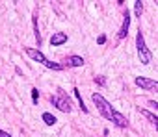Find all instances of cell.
Masks as SVG:
<instances>
[{"mask_svg":"<svg viewBox=\"0 0 158 137\" xmlns=\"http://www.w3.org/2000/svg\"><path fill=\"white\" fill-rule=\"evenodd\" d=\"M91 100H93V104L97 106L99 113H101L106 120L114 122L117 128H128V119H127L125 115H121L119 111H115V109L112 108V104H110L101 93H93V95H91Z\"/></svg>","mask_w":158,"mask_h":137,"instance_id":"obj_1","label":"cell"},{"mask_svg":"<svg viewBox=\"0 0 158 137\" xmlns=\"http://www.w3.org/2000/svg\"><path fill=\"white\" fill-rule=\"evenodd\" d=\"M136 48H138V57H139V61H141L143 65H149V63L152 61V52L147 48V43H145V37H143L141 30H139L138 35H136Z\"/></svg>","mask_w":158,"mask_h":137,"instance_id":"obj_2","label":"cell"},{"mask_svg":"<svg viewBox=\"0 0 158 137\" xmlns=\"http://www.w3.org/2000/svg\"><path fill=\"white\" fill-rule=\"evenodd\" d=\"M50 104L54 108H58L60 111H63V113H71L73 111V102L61 89H58V93L50 96Z\"/></svg>","mask_w":158,"mask_h":137,"instance_id":"obj_3","label":"cell"},{"mask_svg":"<svg viewBox=\"0 0 158 137\" xmlns=\"http://www.w3.org/2000/svg\"><path fill=\"white\" fill-rule=\"evenodd\" d=\"M134 84L141 89H147V91H156L158 89V82L152 80V78H145V76H138L134 80Z\"/></svg>","mask_w":158,"mask_h":137,"instance_id":"obj_4","label":"cell"},{"mask_svg":"<svg viewBox=\"0 0 158 137\" xmlns=\"http://www.w3.org/2000/svg\"><path fill=\"white\" fill-rule=\"evenodd\" d=\"M84 65V57L82 56H67V57H63V61H61V67L65 68H71V67H82Z\"/></svg>","mask_w":158,"mask_h":137,"instance_id":"obj_5","label":"cell"},{"mask_svg":"<svg viewBox=\"0 0 158 137\" xmlns=\"http://www.w3.org/2000/svg\"><path fill=\"white\" fill-rule=\"evenodd\" d=\"M130 15H128V11H125V15H123V22H121V28H119V32H117V39L119 41H123L127 35H128V28H130Z\"/></svg>","mask_w":158,"mask_h":137,"instance_id":"obj_6","label":"cell"},{"mask_svg":"<svg viewBox=\"0 0 158 137\" xmlns=\"http://www.w3.org/2000/svg\"><path fill=\"white\" fill-rule=\"evenodd\" d=\"M24 52L28 54V57H32L34 61H37V63H47V57L43 56V52L39 50V48H30V46H24Z\"/></svg>","mask_w":158,"mask_h":137,"instance_id":"obj_7","label":"cell"},{"mask_svg":"<svg viewBox=\"0 0 158 137\" xmlns=\"http://www.w3.org/2000/svg\"><path fill=\"white\" fill-rule=\"evenodd\" d=\"M63 43H67V33L56 32V33L50 35V46H61Z\"/></svg>","mask_w":158,"mask_h":137,"instance_id":"obj_8","label":"cell"},{"mask_svg":"<svg viewBox=\"0 0 158 137\" xmlns=\"http://www.w3.org/2000/svg\"><path fill=\"white\" fill-rule=\"evenodd\" d=\"M32 24H34V37H35V41H37V46H41V33H39V22H37V10H34Z\"/></svg>","mask_w":158,"mask_h":137,"instance_id":"obj_9","label":"cell"},{"mask_svg":"<svg viewBox=\"0 0 158 137\" xmlns=\"http://www.w3.org/2000/svg\"><path fill=\"white\" fill-rule=\"evenodd\" d=\"M139 113H141L143 117H147L151 124H154V126H158V117H156L154 113H151V111H147V109H141V108H139Z\"/></svg>","mask_w":158,"mask_h":137,"instance_id":"obj_10","label":"cell"},{"mask_svg":"<svg viewBox=\"0 0 158 137\" xmlns=\"http://www.w3.org/2000/svg\"><path fill=\"white\" fill-rule=\"evenodd\" d=\"M73 93H74V98L78 100V106H80V109H82L84 113H88V108H86V104H84V100H82V95H80V91H78V87H74Z\"/></svg>","mask_w":158,"mask_h":137,"instance_id":"obj_11","label":"cell"},{"mask_svg":"<svg viewBox=\"0 0 158 137\" xmlns=\"http://www.w3.org/2000/svg\"><path fill=\"white\" fill-rule=\"evenodd\" d=\"M43 120H45V124H47V126H54V124L58 122V119H56L52 113H48V111H45V113H43Z\"/></svg>","mask_w":158,"mask_h":137,"instance_id":"obj_12","label":"cell"},{"mask_svg":"<svg viewBox=\"0 0 158 137\" xmlns=\"http://www.w3.org/2000/svg\"><path fill=\"white\" fill-rule=\"evenodd\" d=\"M134 13H136L138 19H141V13H143V2L141 0H136L134 2Z\"/></svg>","mask_w":158,"mask_h":137,"instance_id":"obj_13","label":"cell"},{"mask_svg":"<svg viewBox=\"0 0 158 137\" xmlns=\"http://www.w3.org/2000/svg\"><path fill=\"white\" fill-rule=\"evenodd\" d=\"M45 67H47V68H52V71H63L61 63H56V61H50V59H47Z\"/></svg>","mask_w":158,"mask_h":137,"instance_id":"obj_14","label":"cell"},{"mask_svg":"<svg viewBox=\"0 0 158 137\" xmlns=\"http://www.w3.org/2000/svg\"><path fill=\"white\" fill-rule=\"evenodd\" d=\"M37 100H39V91H37V87H34L32 89V102L37 104Z\"/></svg>","mask_w":158,"mask_h":137,"instance_id":"obj_15","label":"cell"},{"mask_svg":"<svg viewBox=\"0 0 158 137\" xmlns=\"http://www.w3.org/2000/svg\"><path fill=\"white\" fill-rule=\"evenodd\" d=\"M95 84L97 85H106V78L104 76H95Z\"/></svg>","mask_w":158,"mask_h":137,"instance_id":"obj_16","label":"cell"},{"mask_svg":"<svg viewBox=\"0 0 158 137\" xmlns=\"http://www.w3.org/2000/svg\"><path fill=\"white\" fill-rule=\"evenodd\" d=\"M97 43H99V45H104V43H106V35H99V37H97Z\"/></svg>","mask_w":158,"mask_h":137,"instance_id":"obj_17","label":"cell"},{"mask_svg":"<svg viewBox=\"0 0 158 137\" xmlns=\"http://www.w3.org/2000/svg\"><path fill=\"white\" fill-rule=\"evenodd\" d=\"M149 106H151V108H152V109H156V108H158V104H156V102H154V100H149Z\"/></svg>","mask_w":158,"mask_h":137,"instance_id":"obj_18","label":"cell"},{"mask_svg":"<svg viewBox=\"0 0 158 137\" xmlns=\"http://www.w3.org/2000/svg\"><path fill=\"white\" fill-rule=\"evenodd\" d=\"M0 137H11L8 131H4V130H0Z\"/></svg>","mask_w":158,"mask_h":137,"instance_id":"obj_19","label":"cell"}]
</instances>
